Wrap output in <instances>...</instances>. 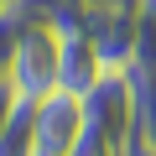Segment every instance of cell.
<instances>
[{"label": "cell", "instance_id": "obj_1", "mask_svg": "<svg viewBox=\"0 0 156 156\" xmlns=\"http://www.w3.org/2000/svg\"><path fill=\"white\" fill-rule=\"evenodd\" d=\"M5 78L16 83L21 99H42V94H52V89H57V26H47V21H26L16 52H11Z\"/></svg>", "mask_w": 156, "mask_h": 156}, {"label": "cell", "instance_id": "obj_2", "mask_svg": "<svg viewBox=\"0 0 156 156\" xmlns=\"http://www.w3.org/2000/svg\"><path fill=\"white\" fill-rule=\"evenodd\" d=\"M83 135V99L52 89L31 99V156H68L73 140Z\"/></svg>", "mask_w": 156, "mask_h": 156}, {"label": "cell", "instance_id": "obj_3", "mask_svg": "<svg viewBox=\"0 0 156 156\" xmlns=\"http://www.w3.org/2000/svg\"><path fill=\"white\" fill-rule=\"evenodd\" d=\"M130 5H89V16H83V37L94 42L104 73L135 68V11Z\"/></svg>", "mask_w": 156, "mask_h": 156}, {"label": "cell", "instance_id": "obj_4", "mask_svg": "<svg viewBox=\"0 0 156 156\" xmlns=\"http://www.w3.org/2000/svg\"><path fill=\"white\" fill-rule=\"evenodd\" d=\"M83 120L94 130H104L109 140H130L135 135V94H130V73H104L99 83L83 94Z\"/></svg>", "mask_w": 156, "mask_h": 156}, {"label": "cell", "instance_id": "obj_5", "mask_svg": "<svg viewBox=\"0 0 156 156\" xmlns=\"http://www.w3.org/2000/svg\"><path fill=\"white\" fill-rule=\"evenodd\" d=\"M99 78H104V62H99L94 42L83 37V26L57 31V89H68V94L83 99V94L99 83Z\"/></svg>", "mask_w": 156, "mask_h": 156}, {"label": "cell", "instance_id": "obj_6", "mask_svg": "<svg viewBox=\"0 0 156 156\" xmlns=\"http://www.w3.org/2000/svg\"><path fill=\"white\" fill-rule=\"evenodd\" d=\"M135 68L156 73V0H135Z\"/></svg>", "mask_w": 156, "mask_h": 156}, {"label": "cell", "instance_id": "obj_7", "mask_svg": "<svg viewBox=\"0 0 156 156\" xmlns=\"http://www.w3.org/2000/svg\"><path fill=\"white\" fill-rule=\"evenodd\" d=\"M26 21H37V16H26V5L0 11V78H5V68H11V52H16V42H21Z\"/></svg>", "mask_w": 156, "mask_h": 156}, {"label": "cell", "instance_id": "obj_8", "mask_svg": "<svg viewBox=\"0 0 156 156\" xmlns=\"http://www.w3.org/2000/svg\"><path fill=\"white\" fill-rule=\"evenodd\" d=\"M120 151H125L120 140H109L104 130H94V125L83 120V135L73 140V151H68V156H120Z\"/></svg>", "mask_w": 156, "mask_h": 156}, {"label": "cell", "instance_id": "obj_9", "mask_svg": "<svg viewBox=\"0 0 156 156\" xmlns=\"http://www.w3.org/2000/svg\"><path fill=\"white\" fill-rule=\"evenodd\" d=\"M21 104H26V99L16 94V83H11V78H0V135L11 130V120L21 115Z\"/></svg>", "mask_w": 156, "mask_h": 156}, {"label": "cell", "instance_id": "obj_10", "mask_svg": "<svg viewBox=\"0 0 156 156\" xmlns=\"http://www.w3.org/2000/svg\"><path fill=\"white\" fill-rule=\"evenodd\" d=\"M120 156H156V146H151V140H140V135H130Z\"/></svg>", "mask_w": 156, "mask_h": 156}, {"label": "cell", "instance_id": "obj_11", "mask_svg": "<svg viewBox=\"0 0 156 156\" xmlns=\"http://www.w3.org/2000/svg\"><path fill=\"white\" fill-rule=\"evenodd\" d=\"M140 140H151V146H156V125H151V130H146V135H140Z\"/></svg>", "mask_w": 156, "mask_h": 156}, {"label": "cell", "instance_id": "obj_12", "mask_svg": "<svg viewBox=\"0 0 156 156\" xmlns=\"http://www.w3.org/2000/svg\"><path fill=\"white\" fill-rule=\"evenodd\" d=\"M11 5H21V0H0V11H11Z\"/></svg>", "mask_w": 156, "mask_h": 156}]
</instances>
